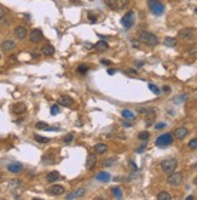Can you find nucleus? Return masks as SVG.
I'll return each instance as SVG.
<instances>
[{
  "instance_id": "obj_1",
  "label": "nucleus",
  "mask_w": 197,
  "mask_h": 200,
  "mask_svg": "<svg viewBox=\"0 0 197 200\" xmlns=\"http://www.w3.org/2000/svg\"><path fill=\"white\" fill-rule=\"evenodd\" d=\"M139 41L148 45V46H156L159 44V38L152 33L149 32H142L139 34Z\"/></svg>"
},
{
  "instance_id": "obj_2",
  "label": "nucleus",
  "mask_w": 197,
  "mask_h": 200,
  "mask_svg": "<svg viewBox=\"0 0 197 200\" xmlns=\"http://www.w3.org/2000/svg\"><path fill=\"white\" fill-rule=\"evenodd\" d=\"M148 6L155 16H161L163 14L164 6L160 0H148Z\"/></svg>"
},
{
  "instance_id": "obj_3",
  "label": "nucleus",
  "mask_w": 197,
  "mask_h": 200,
  "mask_svg": "<svg viewBox=\"0 0 197 200\" xmlns=\"http://www.w3.org/2000/svg\"><path fill=\"white\" fill-rule=\"evenodd\" d=\"M105 4L111 10L119 11V10H122V9L127 7L128 4H130V0H105Z\"/></svg>"
},
{
  "instance_id": "obj_4",
  "label": "nucleus",
  "mask_w": 197,
  "mask_h": 200,
  "mask_svg": "<svg viewBox=\"0 0 197 200\" xmlns=\"http://www.w3.org/2000/svg\"><path fill=\"white\" fill-rule=\"evenodd\" d=\"M156 146L157 147H168V146H171L172 143H173V137H172V135L169 132L167 133H163V135H161V136H159L157 138H156Z\"/></svg>"
},
{
  "instance_id": "obj_5",
  "label": "nucleus",
  "mask_w": 197,
  "mask_h": 200,
  "mask_svg": "<svg viewBox=\"0 0 197 200\" xmlns=\"http://www.w3.org/2000/svg\"><path fill=\"white\" fill-rule=\"evenodd\" d=\"M177 166H178V161L175 159H166V160H163L161 163L162 170H163L164 172H167V173L173 172L177 169Z\"/></svg>"
},
{
  "instance_id": "obj_6",
  "label": "nucleus",
  "mask_w": 197,
  "mask_h": 200,
  "mask_svg": "<svg viewBox=\"0 0 197 200\" xmlns=\"http://www.w3.org/2000/svg\"><path fill=\"white\" fill-rule=\"evenodd\" d=\"M183 182V173L181 172H173L168 176L167 178V183L172 187H178Z\"/></svg>"
},
{
  "instance_id": "obj_7",
  "label": "nucleus",
  "mask_w": 197,
  "mask_h": 200,
  "mask_svg": "<svg viewBox=\"0 0 197 200\" xmlns=\"http://www.w3.org/2000/svg\"><path fill=\"white\" fill-rule=\"evenodd\" d=\"M121 24L123 26V28L130 29L132 26L134 24V12L133 11H128L125 16L121 18Z\"/></svg>"
},
{
  "instance_id": "obj_8",
  "label": "nucleus",
  "mask_w": 197,
  "mask_h": 200,
  "mask_svg": "<svg viewBox=\"0 0 197 200\" xmlns=\"http://www.w3.org/2000/svg\"><path fill=\"white\" fill-rule=\"evenodd\" d=\"M142 113L145 114V124L147 126H151L155 121V118H156V114H155V110L152 108H147V109H140Z\"/></svg>"
},
{
  "instance_id": "obj_9",
  "label": "nucleus",
  "mask_w": 197,
  "mask_h": 200,
  "mask_svg": "<svg viewBox=\"0 0 197 200\" xmlns=\"http://www.w3.org/2000/svg\"><path fill=\"white\" fill-rule=\"evenodd\" d=\"M42 38H44V34L42 32L40 31V29H33L30 33H29V40L34 43V44H36V43H40L41 40H42Z\"/></svg>"
},
{
  "instance_id": "obj_10",
  "label": "nucleus",
  "mask_w": 197,
  "mask_h": 200,
  "mask_svg": "<svg viewBox=\"0 0 197 200\" xmlns=\"http://www.w3.org/2000/svg\"><path fill=\"white\" fill-rule=\"evenodd\" d=\"M14 33H15V36H16L18 40H23L28 35V31H27V28L24 26H17L16 28H15V32Z\"/></svg>"
},
{
  "instance_id": "obj_11",
  "label": "nucleus",
  "mask_w": 197,
  "mask_h": 200,
  "mask_svg": "<svg viewBox=\"0 0 197 200\" xmlns=\"http://www.w3.org/2000/svg\"><path fill=\"white\" fill-rule=\"evenodd\" d=\"M97 164V156L94 153H90L86 158V169L87 170H92Z\"/></svg>"
},
{
  "instance_id": "obj_12",
  "label": "nucleus",
  "mask_w": 197,
  "mask_h": 200,
  "mask_svg": "<svg viewBox=\"0 0 197 200\" xmlns=\"http://www.w3.org/2000/svg\"><path fill=\"white\" fill-rule=\"evenodd\" d=\"M178 36H180L181 39H185V40H190V39H192L195 36V33H194V31L191 28H184V29L179 31Z\"/></svg>"
},
{
  "instance_id": "obj_13",
  "label": "nucleus",
  "mask_w": 197,
  "mask_h": 200,
  "mask_svg": "<svg viewBox=\"0 0 197 200\" xmlns=\"http://www.w3.org/2000/svg\"><path fill=\"white\" fill-rule=\"evenodd\" d=\"M85 193H86V189L85 188H78V189H75L74 192H71V193H69L68 195L66 197V199H78V198H81L85 195Z\"/></svg>"
},
{
  "instance_id": "obj_14",
  "label": "nucleus",
  "mask_w": 197,
  "mask_h": 200,
  "mask_svg": "<svg viewBox=\"0 0 197 200\" xmlns=\"http://www.w3.org/2000/svg\"><path fill=\"white\" fill-rule=\"evenodd\" d=\"M58 104H61V106H63V107H66V108H69V107H71L73 104H74V100L70 97V96H61L59 98H58Z\"/></svg>"
},
{
  "instance_id": "obj_15",
  "label": "nucleus",
  "mask_w": 197,
  "mask_h": 200,
  "mask_svg": "<svg viewBox=\"0 0 197 200\" xmlns=\"http://www.w3.org/2000/svg\"><path fill=\"white\" fill-rule=\"evenodd\" d=\"M187 133H189V130L186 127H184V126H180V127H178V129L174 130L173 135H174V137L177 140H183V138H185L187 136Z\"/></svg>"
},
{
  "instance_id": "obj_16",
  "label": "nucleus",
  "mask_w": 197,
  "mask_h": 200,
  "mask_svg": "<svg viewBox=\"0 0 197 200\" xmlns=\"http://www.w3.org/2000/svg\"><path fill=\"white\" fill-rule=\"evenodd\" d=\"M27 110V106H26V103H23V102H18V103H15L14 106H12V112L15 113V114H23L24 112Z\"/></svg>"
},
{
  "instance_id": "obj_17",
  "label": "nucleus",
  "mask_w": 197,
  "mask_h": 200,
  "mask_svg": "<svg viewBox=\"0 0 197 200\" xmlns=\"http://www.w3.org/2000/svg\"><path fill=\"white\" fill-rule=\"evenodd\" d=\"M49 193L51 195H62L64 193V187L61 184H54L49 188Z\"/></svg>"
},
{
  "instance_id": "obj_18",
  "label": "nucleus",
  "mask_w": 197,
  "mask_h": 200,
  "mask_svg": "<svg viewBox=\"0 0 197 200\" xmlns=\"http://www.w3.org/2000/svg\"><path fill=\"white\" fill-rule=\"evenodd\" d=\"M0 48H1V50H2V51L9 52V51H12L15 48H16V43H15V41H12V40H5V41H2V43H1Z\"/></svg>"
},
{
  "instance_id": "obj_19",
  "label": "nucleus",
  "mask_w": 197,
  "mask_h": 200,
  "mask_svg": "<svg viewBox=\"0 0 197 200\" xmlns=\"http://www.w3.org/2000/svg\"><path fill=\"white\" fill-rule=\"evenodd\" d=\"M7 170L11 173H19L23 171V165L21 163H11L7 165Z\"/></svg>"
},
{
  "instance_id": "obj_20",
  "label": "nucleus",
  "mask_w": 197,
  "mask_h": 200,
  "mask_svg": "<svg viewBox=\"0 0 197 200\" xmlns=\"http://www.w3.org/2000/svg\"><path fill=\"white\" fill-rule=\"evenodd\" d=\"M110 178H111V175L109 173V172H104V171H102V172H99L98 175L96 176V180L99 181V182H109L110 181Z\"/></svg>"
},
{
  "instance_id": "obj_21",
  "label": "nucleus",
  "mask_w": 197,
  "mask_h": 200,
  "mask_svg": "<svg viewBox=\"0 0 197 200\" xmlns=\"http://www.w3.org/2000/svg\"><path fill=\"white\" fill-rule=\"evenodd\" d=\"M109 49V44L105 41V40H99L98 43L94 45V50L98 51V52H103V51H107Z\"/></svg>"
},
{
  "instance_id": "obj_22",
  "label": "nucleus",
  "mask_w": 197,
  "mask_h": 200,
  "mask_svg": "<svg viewBox=\"0 0 197 200\" xmlns=\"http://www.w3.org/2000/svg\"><path fill=\"white\" fill-rule=\"evenodd\" d=\"M59 177H61V175H59L58 171H51V172H49L46 175V180H47V182H50V183L56 182L57 180H59Z\"/></svg>"
},
{
  "instance_id": "obj_23",
  "label": "nucleus",
  "mask_w": 197,
  "mask_h": 200,
  "mask_svg": "<svg viewBox=\"0 0 197 200\" xmlns=\"http://www.w3.org/2000/svg\"><path fill=\"white\" fill-rule=\"evenodd\" d=\"M41 53L45 55V56H52L54 53V48L52 45H50V44H46V45H44L41 48Z\"/></svg>"
},
{
  "instance_id": "obj_24",
  "label": "nucleus",
  "mask_w": 197,
  "mask_h": 200,
  "mask_svg": "<svg viewBox=\"0 0 197 200\" xmlns=\"http://www.w3.org/2000/svg\"><path fill=\"white\" fill-rule=\"evenodd\" d=\"M163 44H164V46H167V48H174V46H177V44H178V40H177L175 38H172V36H167V38H164Z\"/></svg>"
},
{
  "instance_id": "obj_25",
  "label": "nucleus",
  "mask_w": 197,
  "mask_h": 200,
  "mask_svg": "<svg viewBox=\"0 0 197 200\" xmlns=\"http://www.w3.org/2000/svg\"><path fill=\"white\" fill-rule=\"evenodd\" d=\"M93 149H94V153H97V154H104L108 150V146L105 143H97V144H94Z\"/></svg>"
},
{
  "instance_id": "obj_26",
  "label": "nucleus",
  "mask_w": 197,
  "mask_h": 200,
  "mask_svg": "<svg viewBox=\"0 0 197 200\" xmlns=\"http://www.w3.org/2000/svg\"><path fill=\"white\" fill-rule=\"evenodd\" d=\"M121 115H122V118L128 119V120H132V119L135 118V114H134L132 110H130V109H123V110L121 112Z\"/></svg>"
},
{
  "instance_id": "obj_27",
  "label": "nucleus",
  "mask_w": 197,
  "mask_h": 200,
  "mask_svg": "<svg viewBox=\"0 0 197 200\" xmlns=\"http://www.w3.org/2000/svg\"><path fill=\"white\" fill-rule=\"evenodd\" d=\"M111 190H113V194L115 195L116 199H121L122 198V189L120 187H113Z\"/></svg>"
},
{
  "instance_id": "obj_28",
  "label": "nucleus",
  "mask_w": 197,
  "mask_h": 200,
  "mask_svg": "<svg viewBox=\"0 0 197 200\" xmlns=\"http://www.w3.org/2000/svg\"><path fill=\"white\" fill-rule=\"evenodd\" d=\"M157 199L159 200H171L172 199V197H171V194H169L168 192H161V193H159Z\"/></svg>"
},
{
  "instance_id": "obj_29",
  "label": "nucleus",
  "mask_w": 197,
  "mask_h": 200,
  "mask_svg": "<svg viewBox=\"0 0 197 200\" xmlns=\"http://www.w3.org/2000/svg\"><path fill=\"white\" fill-rule=\"evenodd\" d=\"M34 140H35L38 143H41V144L47 143V142L50 141V138H47V137H42V136H39V135H35V136H34Z\"/></svg>"
},
{
  "instance_id": "obj_30",
  "label": "nucleus",
  "mask_w": 197,
  "mask_h": 200,
  "mask_svg": "<svg viewBox=\"0 0 197 200\" xmlns=\"http://www.w3.org/2000/svg\"><path fill=\"white\" fill-rule=\"evenodd\" d=\"M35 127H36L38 130H47V129H49V124L45 123V121H39V123H36Z\"/></svg>"
},
{
  "instance_id": "obj_31",
  "label": "nucleus",
  "mask_w": 197,
  "mask_h": 200,
  "mask_svg": "<svg viewBox=\"0 0 197 200\" xmlns=\"http://www.w3.org/2000/svg\"><path fill=\"white\" fill-rule=\"evenodd\" d=\"M149 137H150V133L148 131H142V132L138 135V138L142 140V141H147Z\"/></svg>"
},
{
  "instance_id": "obj_32",
  "label": "nucleus",
  "mask_w": 197,
  "mask_h": 200,
  "mask_svg": "<svg viewBox=\"0 0 197 200\" xmlns=\"http://www.w3.org/2000/svg\"><path fill=\"white\" fill-rule=\"evenodd\" d=\"M187 147L190 149H197V138H192L189 143H187Z\"/></svg>"
},
{
  "instance_id": "obj_33",
  "label": "nucleus",
  "mask_w": 197,
  "mask_h": 200,
  "mask_svg": "<svg viewBox=\"0 0 197 200\" xmlns=\"http://www.w3.org/2000/svg\"><path fill=\"white\" fill-rule=\"evenodd\" d=\"M149 89H150V91H152L155 95H160V89H159L156 85H154V84H149Z\"/></svg>"
},
{
  "instance_id": "obj_34",
  "label": "nucleus",
  "mask_w": 197,
  "mask_h": 200,
  "mask_svg": "<svg viewBox=\"0 0 197 200\" xmlns=\"http://www.w3.org/2000/svg\"><path fill=\"white\" fill-rule=\"evenodd\" d=\"M87 70H88V66L87 65H80V66L78 67V72L80 74H85Z\"/></svg>"
},
{
  "instance_id": "obj_35",
  "label": "nucleus",
  "mask_w": 197,
  "mask_h": 200,
  "mask_svg": "<svg viewBox=\"0 0 197 200\" xmlns=\"http://www.w3.org/2000/svg\"><path fill=\"white\" fill-rule=\"evenodd\" d=\"M59 113V107H58V104H53L52 107H51V115H57Z\"/></svg>"
},
{
  "instance_id": "obj_36",
  "label": "nucleus",
  "mask_w": 197,
  "mask_h": 200,
  "mask_svg": "<svg viewBox=\"0 0 197 200\" xmlns=\"http://www.w3.org/2000/svg\"><path fill=\"white\" fill-rule=\"evenodd\" d=\"M73 138H74V135H73V133H68L66 137H64V142H66V143H71Z\"/></svg>"
},
{
  "instance_id": "obj_37",
  "label": "nucleus",
  "mask_w": 197,
  "mask_h": 200,
  "mask_svg": "<svg viewBox=\"0 0 197 200\" xmlns=\"http://www.w3.org/2000/svg\"><path fill=\"white\" fill-rule=\"evenodd\" d=\"M163 127H166V124L164 123H159V124L155 125V129L156 130H160V129H163Z\"/></svg>"
},
{
  "instance_id": "obj_38",
  "label": "nucleus",
  "mask_w": 197,
  "mask_h": 200,
  "mask_svg": "<svg viewBox=\"0 0 197 200\" xmlns=\"http://www.w3.org/2000/svg\"><path fill=\"white\" fill-rule=\"evenodd\" d=\"M88 19H90V22H97V17L94 16V15H92V14H88Z\"/></svg>"
},
{
  "instance_id": "obj_39",
  "label": "nucleus",
  "mask_w": 197,
  "mask_h": 200,
  "mask_svg": "<svg viewBox=\"0 0 197 200\" xmlns=\"http://www.w3.org/2000/svg\"><path fill=\"white\" fill-rule=\"evenodd\" d=\"M110 165H113V159H109V160H105V161L103 163V166H110Z\"/></svg>"
},
{
  "instance_id": "obj_40",
  "label": "nucleus",
  "mask_w": 197,
  "mask_h": 200,
  "mask_svg": "<svg viewBox=\"0 0 197 200\" xmlns=\"http://www.w3.org/2000/svg\"><path fill=\"white\" fill-rule=\"evenodd\" d=\"M184 100H186V95H183L181 97L175 98V100H174V102H175V103H178V102H181V101H184Z\"/></svg>"
},
{
  "instance_id": "obj_41",
  "label": "nucleus",
  "mask_w": 197,
  "mask_h": 200,
  "mask_svg": "<svg viewBox=\"0 0 197 200\" xmlns=\"http://www.w3.org/2000/svg\"><path fill=\"white\" fill-rule=\"evenodd\" d=\"M100 63L102 65H107V66H110L111 65V62L109 60H100Z\"/></svg>"
},
{
  "instance_id": "obj_42",
  "label": "nucleus",
  "mask_w": 197,
  "mask_h": 200,
  "mask_svg": "<svg viewBox=\"0 0 197 200\" xmlns=\"http://www.w3.org/2000/svg\"><path fill=\"white\" fill-rule=\"evenodd\" d=\"M130 166H131V169H133V171H137V170H138L137 165H135L133 161H130Z\"/></svg>"
},
{
  "instance_id": "obj_43",
  "label": "nucleus",
  "mask_w": 197,
  "mask_h": 200,
  "mask_svg": "<svg viewBox=\"0 0 197 200\" xmlns=\"http://www.w3.org/2000/svg\"><path fill=\"white\" fill-rule=\"evenodd\" d=\"M132 45H133V48H135V49H138V48H139V43H138V41H135V40H132Z\"/></svg>"
},
{
  "instance_id": "obj_44",
  "label": "nucleus",
  "mask_w": 197,
  "mask_h": 200,
  "mask_svg": "<svg viewBox=\"0 0 197 200\" xmlns=\"http://www.w3.org/2000/svg\"><path fill=\"white\" fill-rule=\"evenodd\" d=\"M145 147H147V143H144V144H143V146H142L140 148H138V149H137V153H140V152H143V150L145 149Z\"/></svg>"
},
{
  "instance_id": "obj_45",
  "label": "nucleus",
  "mask_w": 197,
  "mask_h": 200,
  "mask_svg": "<svg viewBox=\"0 0 197 200\" xmlns=\"http://www.w3.org/2000/svg\"><path fill=\"white\" fill-rule=\"evenodd\" d=\"M115 73H116L115 69H108V74H109V75H114Z\"/></svg>"
},
{
  "instance_id": "obj_46",
  "label": "nucleus",
  "mask_w": 197,
  "mask_h": 200,
  "mask_svg": "<svg viewBox=\"0 0 197 200\" xmlns=\"http://www.w3.org/2000/svg\"><path fill=\"white\" fill-rule=\"evenodd\" d=\"M122 125H123L125 127H131V126H132V124L127 123V121H123V123H122Z\"/></svg>"
},
{
  "instance_id": "obj_47",
  "label": "nucleus",
  "mask_w": 197,
  "mask_h": 200,
  "mask_svg": "<svg viewBox=\"0 0 197 200\" xmlns=\"http://www.w3.org/2000/svg\"><path fill=\"white\" fill-rule=\"evenodd\" d=\"M4 14H5V12H4V9H2L1 6H0V19H1L2 17H4Z\"/></svg>"
},
{
  "instance_id": "obj_48",
  "label": "nucleus",
  "mask_w": 197,
  "mask_h": 200,
  "mask_svg": "<svg viewBox=\"0 0 197 200\" xmlns=\"http://www.w3.org/2000/svg\"><path fill=\"white\" fill-rule=\"evenodd\" d=\"M126 73H130V74H137V72H135V70H133V69H130V70H126Z\"/></svg>"
},
{
  "instance_id": "obj_49",
  "label": "nucleus",
  "mask_w": 197,
  "mask_h": 200,
  "mask_svg": "<svg viewBox=\"0 0 197 200\" xmlns=\"http://www.w3.org/2000/svg\"><path fill=\"white\" fill-rule=\"evenodd\" d=\"M135 65H137V67H139V68H140V67H143V65H144V62H137Z\"/></svg>"
},
{
  "instance_id": "obj_50",
  "label": "nucleus",
  "mask_w": 197,
  "mask_h": 200,
  "mask_svg": "<svg viewBox=\"0 0 197 200\" xmlns=\"http://www.w3.org/2000/svg\"><path fill=\"white\" fill-rule=\"evenodd\" d=\"M194 199V197H192V195H190V197H187V198H186V200H192Z\"/></svg>"
},
{
  "instance_id": "obj_51",
  "label": "nucleus",
  "mask_w": 197,
  "mask_h": 200,
  "mask_svg": "<svg viewBox=\"0 0 197 200\" xmlns=\"http://www.w3.org/2000/svg\"><path fill=\"white\" fill-rule=\"evenodd\" d=\"M163 90H164V91H167V92H168V91H169V87H167V86H164V87H163Z\"/></svg>"
},
{
  "instance_id": "obj_52",
  "label": "nucleus",
  "mask_w": 197,
  "mask_h": 200,
  "mask_svg": "<svg viewBox=\"0 0 197 200\" xmlns=\"http://www.w3.org/2000/svg\"><path fill=\"white\" fill-rule=\"evenodd\" d=\"M194 183H195V184L197 185V176L195 177V178H194Z\"/></svg>"
},
{
  "instance_id": "obj_53",
  "label": "nucleus",
  "mask_w": 197,
  "mask_h": 200,
  "mask_svg": "<svg viewBox=\"0 0 197 200\" xmlns=\"http://www.w3.org/2000/svg\"><path fill=\"white\" fill-rule=\"evenodd\" d=\"M195 12H196V14H197V7H196V9H195Z\"/></svg>"
},
{
  "instance_id": "obj_54",
  "label": "nucleus",
  "mask_w": 197,
  "mask_h": 200,
  "mask_svg": "<svg viewBox=\"0 0 197 200\" xmlns=\"http://www.w3.org/2000/svg\"><path fill=\"white\" fill-rule=\"evenodd\" d=\"M0 60H1V53H0Z\"/></svg>"
},
{
  "instance_id": "obj_55",
  "label": "nucleus",
  "mask_w": 197,
  "mask_h": 200,
  "mask_svg": "<svg viewBox=\"0 0 197 200\" xmlns=\"http://www.w3.org/2000/svg\"><path fill=\"white\" fill-rule=\"evenodd\" d=\"M196 166H197V164H196Z\"/></svg>"
}]
</instances>
